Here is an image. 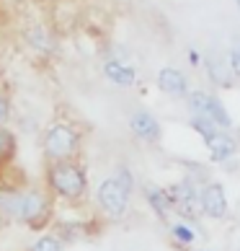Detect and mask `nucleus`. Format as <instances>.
<instances>
[{
  "label": "nucleus",
  "instance_id": "obj_5",
  "mask_svg": "<svg viewBox=\"0 0 240 251\" xmlns=\"http://www.w3.org/2000/svg\"><path fill=\"white\" fill-rule=\"evenodd\" d=\"M78 143H80L78 132L65 122L52 125L47 129V135H44V151H47V155L54 163L57 161H72V155L78 153Z\"/></svg>",
  "mask_w": 240,
  "mask_h": 251
},
{
  "label": "nucleus",
  "instance_id": "obj_17",
  "mask_svg": "<svg viewBox=\"0 0 240 251\" xmlns=\"http://www.w3.org/2000/svg\"><path fill=\"white\" fill-rule=\"evenodd\" d=\"M227 65H230V73H233V78L240 80V44L230 47V52H227Z\"/></svg>",
  "mask_w": 240,
  "mask_h": 251
},
{
  "label": "nucleus",
  "instance_id": "obj_14",
  "mask_svg": "<svg viewBox=\"0 0 240 251\" xmlns=\"http://www.w3.org/2000/svg\"><path fill=\"white\" fill-rule=\"evenodd\" d=\"M189 127H191L194 132H196L204 143L209 140L212 135H217V132H219V127H217V125H212L209 119H204V117H189Z\"/></svg>",
  "mask_w": 240,
  "mask_h": 251
},
{
  "label": "nucleus",
  "instance_id": "obj_18",
  "mask_svg": "<svg viewBox=\"0 0 240 251\" xmlns=\"http://www.w3.org/2000/svg\"><path fill=\"white\" fill-rule=\"evenodd\" d=\"M114 176H116V181L122 184V187H127L129 192H134V176H132V171H129L127 166H119Z\"/></svg>",
  "mask_w": 240,
  "mask_h": 251
},
{
  "label": "nucleus",
  "instance_id": "obj_4",
  "mask_svg": "<svg viewBox=\"0 0 240 251\" xmlns=\"http://www.w3.org/2000/svg\"><path fill=\"white\" fill-rule=\"evenodd\" d=\"M129 197H132V192H129L127 187H122V184L116 181V176L104 179L96 189V202H98L101 212H104L106 218H111V220H119V218L127 215Z\"/></svg>",
  "mask_w": 240,
  "mask_h": 251
},
{
  "label": "nucleus",
  "instance_id": "obj_13",
  "mask_svg": "<svg viewBox=\"0 0 240 251\" xmlns=\"http://www.w3.org/2000/svg\"><path fill=\"white\" fill-rule=\"evenodd\" d=\"M168 230H171V238L176 241L178 246H183V249H189V246H194L196 244V228L194 226H189V223H183V220H173V223H168Z\"/></svg>",
  "mask_w": 240,
  "mask_h": 251
},
{
  "label": "nucleus",
  "instance_id": "obj_6",
  "mask_svg": "<svg viewBox=\"0 0 240 251\" xmlns=\"http://www.w3.org/2000/svg\"><path fill=\"white\" fill-rule=\"evenodd\" d=\"M199 202H201V218L209 220H225L230 215V202L225 184L217 179H209L204 187L199 189Z\"/></svg>",
  "mask_w": 240,
  "mask_h": 251
},
{
  "label": "nucleus",
  "instance_id": "obj_1",
  "mask_svg": "<svg viewBox=\"0 0 240 251\" xmlns=\"http://www.w3.org/2000/svg\"><path fill=\"white\" fill-rule=\"evenodd\" d=\"M49 202L42 192H0V215L18 223H39L47 218Z\"/></svg>",
  "mask_w": 240,
  "mask_h": 251
},
{
  "label": "nucleus",
  "instance_id": "obj_8",
  "mask_svg": "<svg viewBox=\"0 0 240 251\" xmlns=\"http://www.w3.org/2000/svg\"><path fill=\"white\" fill-rule=\"evenodd\" d=\"M204 145H207V151H209L212 163H217V166L233 163L235 158H238V153H240V143L235 140V135L233 132H225V129H219L217 135H212Z\"/></svg>",
  "mask_w": 240,
  "mask_h": 251
},
{
  "label": "nucleus",
  "instance_id": "obj_16",
  "mask_svg": "<svg viewBox=\"0 0 240 251\" xmlns=\"http://www.w3.org/2000/svg\"><path fill=\"white\" fill-rule=\"evenodd\" d=\"M29 251H65V246L57 236H39L29 246Z\"/></svg>",
  "mask_w": 240,
  "mask_h": 251
},
{
  "label": "nucleus",
  "instance_id": "obj_2",
  "mask_svg": "<svg viewBox=\"0 0 240 251\" xmlns=\"http://www.w3.org/2000/svg\"><path fill=\"white\" fill-rule=\"evenodd\" d=\"M49 187L65 200H80L88 192L86 169L75 161H57L49 166Z\"/></svg>",
  "mask_w": 240,
  "mask_h": 251
},
{
  "label": "nucleus",
  "instance_id": "obj_20",
  "mask_svg": "<svg viewBox=\"0 0 240 251\" xmlns=\"http://www.w3.org/2000/svg\"><path fill=\"white\" fill-rule=\"evenodd\" d=\"M189 62L194 65V68H199V65H204V57H201V52L189 50Z\"/></svg>",
  "mask_w": 240,
  "mask_h": 251
},
{
  "label": "nucleus",
  "instance_id": "obj_21",
  "mask_svg": "<svg viewBox=\"0 0 240 251\" xmlns=\"http://www.w3.org/2000/svg\"><path fill=\"white\" fill-rule=\"evenodd\" d=\"M235 5H238V11H240V0H235Z\"/></svg>",
  "mask_w": 240,
  "mask_h": 251
},
{
  "label": "nucleus",
  "instance_id": "obj_3",
  "mask_svg": "<svg viewBox=\"0 0 240 251\" xmlns=\"http://www.w3.org/2000/svg\"><path fill=\"white\" fill-rule=\"evenodd\" d=\"M186 109H189L191 117H204L212 125H217L219 129H225V132L233 129V117H230L225 101L219 99L215 91L191 88V94L186 96Z\"/></svg>",
  "mask_w": 240,
  "mask_h": 251
},
{
  "label": "nucleus",
  "instance_id": "obj_11",
  "mask_svg": "<svg viewBox=\"0 0 240 251\" xmlns=\"http://www.w3.org/2000/svg\"><path fill=\"white\" fill-rule=\"evenodd\" d=\"M104 75L114 83V86H122V88H129L137 83V68H132L129 62L119 60V57H111L104 62Z\"/></svg>",
  "mask_w": 240,
  "mask_h": 251
},
{
  "label": "nucleus",
  "instance_id": "obj_10",
  "mask_svg": "<svg viewBox=\"0 0 240 251\" xmlns=\"http://www.w3.org/2000/svg\"><path fill=\"white\" fill-rule=\"evenodd\" d=\"M204 73L209 83L215 88H227L230 83H233V73H230V65H227V54L225 57H219V54H207L204 57Z\"/></svg>",
  "mask_w": 240,
  "mask_h": 251
},
{
  "label": "nucleus",
  "instance_id": "obj_9",
  "mask_svg": "<svg viewBox=\"0 0 240 251\" xmlns=\"http://www.w3.org/2000/svg\"><path fill=\"white\" fill-rule=\"evenodd\" d=\"M129 129H132V135L137 137V140L150 143V145L160 143V137H163L160 119L147 109H140V111H134V114L129 117Z\"/></svg>",
  "mask_w": 240,
  "mask_h": 251
},
{
  "label": "nucleus",
  "instance_id": "obj_12",
  "mask_svg": "<svg viewBox=\"0 0 240 251\" xmlns=\"http://www.w3.org/2000/svg\"><path fill=\"white\" fill-rule=\"evenodd\" d=\"M145 200H147V204H150V210H153L163 223H168V220H171L173 204H171V197H168V189L147 184V187H145Z\"/></svg>",
  "mask_w": 240,
  "mask_h": 251
},
{
  "label": "nucleus",
  "instance_id": "obj_15",
  "mask_svg": "<svg viewBox=\"0 0 240 251\" xmlns=\"http://www.w3.org/2000/svg\"><path fill=\"white\" fill-rule=\"evenodd\" d=\"M13 151H16L13 135L8 132V129L0 127V166H3L5 161H11V158H13Z\"/></svg>",
  "mask_w": 240,
  "mask_h": 251
},
{
  "label": "nucleus",
  "instance_id": "obj_7",
  "mask_svg": "<svg viewBox=\"0 0 240 251\" xmlns=\"http://www.w3.org/2000/svg\"><path fill=\"white\" fill-rule=\"evenodd\" d=\"M155 86H158L160 94L171 96V99H183V101H186V96L191 94L189 75L181 68H171V65H165V68L158 70V75H155Z\"/></svg>",
  "mask_w": 240,
  "mask_h": 251
},
{
  "label": "nucleus",
  "instance_id": "obj_22",
  "mask_svg": "<svg viewBox=\"0 0 240 251\" xmlns=\"http://www.w3.org/2000/svg\"><path fill=\"white\" fill-rule=\"evenodd\" d=\"M196 251H204V249H196Z\"/></svg>",
  "mask_w": 240,
  "mask_h": 251
},
{
  "label": "nucleus",
  "instance_id": "obj_19",
  "mask_svg": "<svg viewBox=\"0 0 240 251\" xmlns=\"http://www.w3.org/2000/svg\"><path fill=\"white\" fill-rule=\"evenodd\" d=\"M8 117H11V104H8V99L0 96V125H5Z\"/></svg>",
  "mask_w": 240,
  "mask_h": 251
}]
</instances>
